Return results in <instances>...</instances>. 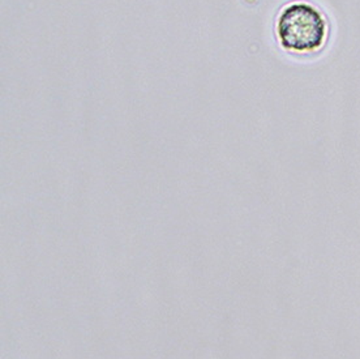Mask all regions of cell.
<instances>
[{"instance_id": "obj_1", "label": "cell", "mask_w": 360, "mask_h": 359, "mask_svg": "<svg viewBox=\"0 0 360 359\" xmlns=\"http://www.w3.org/2000/svg\"><path fill=\"white\" fill-rule=\"evenodd\" d=\"M326 20L312 6L294 4L283 9L278 18L277 33L282 46L292 53H312L323 45Z\"/></svg>"}]
</instances>
